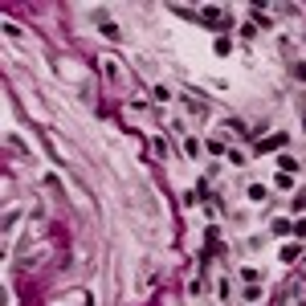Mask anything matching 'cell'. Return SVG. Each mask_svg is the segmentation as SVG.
I'll return each mask as SVG.
<instances>
[{
  "label": "cell",
  "instance_id": "cell-2",
  "mask_svg": "<svg viewBox=\"0 0 306 306\" xmlns=\"http://www.w3.org/2000/svg\"><path fill=\"white\" fill-rule=\"evenodd\" d=\"M282 143H286V135H269V139H262V151H274Z\"/></svg>",
  "mask_w": 306,
  "mask_h": 306
},
{
  "label": "cell",
  "instance_id": "cell-1",
  "mask_svg": "<svg viewBox=\"0 0 306 306\" xmlns=\"http://www.w3.org/2000/svg\"><path fill=\"white\" fill-rule=\"evenodd\" d=\"M200 20H208V25H221V20H224V13H221V8H204V13H200Z\"/></svg>",
  "mask_w": 306,
  "mask_h": 306
},
{
  "label": "cell",
  "instance_id": "cell-3",
  "mask_svg": "<svg viewBox=\"0 0 306 306\" xmlns=\"http://www.w3.org/2000/svg\"><path fill=\"white\" fill-rule=\"evenodd\" d=\"M294 78H302V82H306V61H298V65H294Z\"/></svg>",
  "mask_w": 306,
  "mask_h": 306
}]
</instances>
